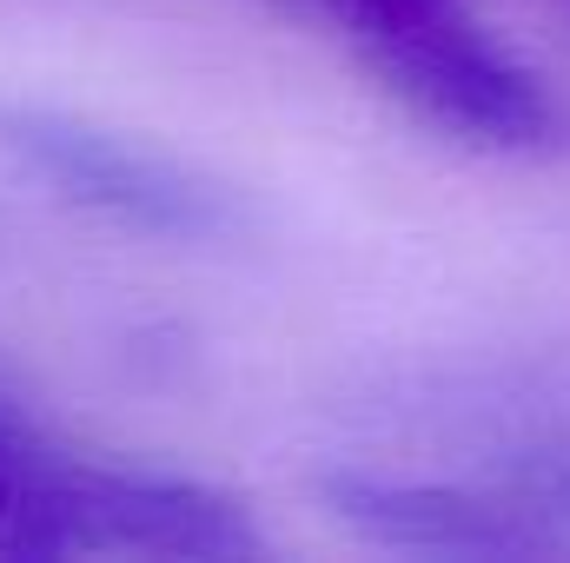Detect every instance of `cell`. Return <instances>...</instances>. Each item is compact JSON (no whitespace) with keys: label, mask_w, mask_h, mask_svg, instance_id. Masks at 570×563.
Wrapping results in <instances>:
<instances>
[{"label":"cell","mask_w":570,"mask_h":563,"mask_svg":"<svg viewBox=\"0 0 570 563\" xmlns=\"http://www.w3.org/2000/svg\"><path fill=\"white\" fill-rule=\"evenodd\" d=\"M0 551H140V557H253L246 511L193 477L73 457L0 392Z\"/></svg>","instance_id":"cell-1"},{"label":"cell","mask_w":570,"mask_h":563,"mask_svg":"<svg viewBox=\"0 0 570 563\" xmlns=\"http://www.w3.org/2000/svg\"><path fill=\"white\" fill-rule=\"evenodd\" d=\"M0 159H13L40 186H53L60 199L107 213L114 226H134L153 239H239L253 226L246 199L226 179H213L159 146L127 140L87 113L0 100Z\"/></svg>","instance_id":"cell-2"},{"label":"cell","mask_w":570,"mask_h":563,"mask_svg":"<svg viewBox=\"0 0 570 563\" xmlns=\"http://www.w3.org/2000/svg\"><path fill=\"white\" fill-rule=\"evenodd\" d=\"M385 93H399L425 127L471 146H538L558 134V107L538 73L498 47L464 7H444L365 53Z\"/></svg>","instance_id":"cell-3"},{"label":"cell","mask_w":570,"mask_h":563,"mask_svg":"<svg viewBox=\"0 0 570 563\" xmlns=\"http://www.w3.org/2000/svg\"><path fill=\"white\" fill-rule=\"evenodd\" d=\"M318 491H325L332 517H345L352 531H365L372 544H392V551H425V557H538V551H558V531L531 524V511H504V504H484L464 491L358 477V471H338Z\"/></svg>","instance_id":"cell-4"},{"label":"cell","mask_w":570,"mask_h":563,"mask_svg":"<svg viewBox=\"0 0 570 563\" xmlns=\"http://www.w3.org/2000/svg\"><path fill=\"white\" fill-rule=\"evenodd\" d=\"M332 20H345V33H352V47L358 53H372L379 40H392V33H405V27H419L431 13H444V7H458V0H318Z\"/></svg>","instance_id":"cell-5"}]
</instances>
